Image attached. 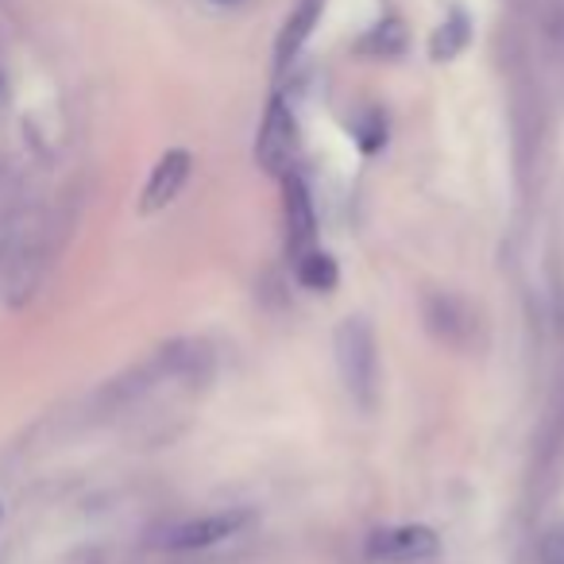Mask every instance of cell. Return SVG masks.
<instances>
[{"mask_svg": "<svg viewBox=\"0 0 564 564\" xmlns=\"http://www.w3.org/2000/svg\"><path fill=\"white\" fill-rule=\"evenodd\" d=\"M189 171H194V155L186 148H171L155 166H151V178L143 186L140 197V213H159L182 194V186L189 182Z\"/></svg>", "mask_w": 564, "mask_h": 564, "instance_id": "obj_6", "label": "cell"}, {"mask_svg": "<svg viewBox=\"0 0 564 564\" xmlns=\"http://www.w3.org/2000/svg\"><path fill=\"white\" fill-rule=\"evenodd\" d=\"M402 47H406V28H402L399 20L376 24L360 43L364 55H376V58H394V55H402Z\"/></svg>", "mask_w": 564, "mask_h": 564, "instance_id": "obj_10", "label": "cell"}, {"mask_svg": "<svg viewBox=\"0 0 564 564\" xmlns=\"http://www.w3.org/2000/svg\"><path fill=\"white\" fill-rule=\"evenodd\" d=\"M0 522H4V502H0Z\"/></svg>", "mask_w": 564, "mask_h": 564, "instance_id": "obj_11", "label": "cell"}, {"mask_svg": "<svg viewBox=\"0 0 564 564\" xmlns=\"http://www.w3.org/2000/svg\"><path fill=\"white\" fill-rule=\"evenodd\" d=\"M251 510L248 507H232V510H213V514H202V518H182V522L166 525L159 533V545L163 549H174V553H189V549H209V545H220V541L236 538L240 530L251 525Z\"/></svg>", "mask_w": 564, "mask_h": 564, "instance_id": "obj_3", "label": "cell"}, {"mask_svg": "<svg viewBox=\"0 0 564 564\" xmlns=\"http://www.w3.org/2000/svg\"><path fill=\"white\" fill-rule=\"evenodd\" d=\"M368 556L376 564H425L441 556V538L433 525H387L368 538Z\"/></svg>", "mask_w": 564, "mask_h": 564, "instance_id": "obj_4", "label": "cell"}, {"mask_svg": "<svg viewBox=\"0 0 564 564\" xmlns=\"http://www.w3.org/2000/svg\"><path fill=\"white\" fill-rule=\"evenodd\" d=\"M333 352H337L340 383L352 394V402H360L364 410H376L379 345H376V329L368 325V317H345V322L337 325V337H333Z\"/></svg>", "mask_w": 564, "mask_h": 564, "instance_id": "obj_1", "label": "cell"}, {"mask_svg": "<svg viewBox=\"0 0 564 564\" xmlns=\"http://www.w3.org/2000/svg\"><path fill=\"white\" fill-rule=\"evenodd\" d=\"M299 282L314 294H333L340 286V263L322 248H310L299 256Z\"/></svg>", "mask_w": 564, "mask_h": 564, "instance_id": "obj_8", "label": "cell"}, {"mask_svg": "<svg viewBox=\"0 0 564 564\" xmlns=\"http://www.w3.org/2000/svg\"><path fill=\"white\" fill-rule=\"evenodd\" d=\"M299 120H294L291 105L274 97L263 112V124H259L256 135V163L263 166L267 174L282 178V174L294 171V159H299Z\"/></svg>", "mask_w": 564, "mask_h": 564, "instance_id": "obj_2", "label": "cell"}, {"mask_svg": "<svg viewBox=\"0 0 564 564\" xmlns=\"http://www.w3.org/2000/svg\"><path fill=\"white\" fill-rule=\"evenodd\" d=\"M468 40H471V20L464 17L460 9H453L448 12V20L433 32V40H430L433 63H453V58L468 47Z\"/></svg>", "mask_w": 564, "mask_h": 564, "instance_id": "obj_9", "label": "cell"}, {"mask_svg": "<svg viewBox=\"0 0 564 564\" xmlns=\"http://www.w3.org/2000/svg\"><path fill=\"white\" fill-rule=\"evenodd\" d=\"M282 225H286V248L294 256L310 251L317 236V213H314V197H310L306 182L299 174H282Z\"/></svg>", "mask_w": 564, "mask_h": 564, "instance_id": "obj_5", "label": "cell"}, {"mask_svg": "<svg viewBox=\"0 0 564 564\" xmlns=\"http://www.w3.org/2000/svg\"><path fill=\"white\" fill-rule=\"evenodd\" d=\"M322 9H325V0H299V4H294V12L286 17V24H282L279 40H274V70H286V66L302 55V47H306L310 35H314L317 20H322Z\"/></svg>", "mask_w": 564, "mask_h": 564, "instance_id": "obj_7", "label": "cell"}]
</instances>
